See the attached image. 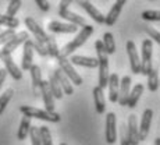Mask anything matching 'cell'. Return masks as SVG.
Wrapping results in <instances>:
<instances>
[{"mask_svg": "<svg viewBox=\"0 0 160 145\" xmlns=\"http://www.w3.org/2000/svg\"><path fill=\"white\" fill-rule=\"evenodd\" d=\"M141 71L139 74L148 75V73L153 69L152 66V56H153V44L152 39H145L142 42V48H141Z\"/></svg>", "mask_w": 160, "mask_h": 145, "instance_id": "cell-4", "label": "cell"}, {"mask_svg": "<svg viewBox=\"0 0 160 145\" xmlns=\"http://www.w3.org/2000/svg\"><path fill=\"white\" fill-rule=\"evenodd\" d=\"M33 61V42L32 39H27L24 42V49H22V61H21V69L24 71H29Z\"/></svg>", "mask_w": 160, "mask_h": 145, "instance_id": "cell-11", "label": "cell"}, {"mask_svg": "<svg viewBox=\"0 0 160 145\" xmlns=\"http://www.w3.org/2000/svg\"><path fill=\"white\" fill-rule=\"evenodd\" d=\"M27 39H29V35L27 31H21V32L15 34L11 39H8L7 42H6L4 45H3L2 50H0V53H7V54H13V52L15 49L18 48V46L24 45V42L27 41Z\"/></svg>", "mask_w": 160, "mask_h": 145, "instance_id": "cell-6", "label": "cell"}, {"mask_svg": "<svg viewBox=\"0 0 160 145\" xmlns=\"http://www.w3.org/2000/svg\"><path fill=\"white\" fill-rule=\"evenodd\" d=\"M13 95H14V89H13V88L6 89V91L3 92L2 95H0V116L3 115V112H4V109L7 107L8 102L11 101Z\"/></svg>", "mask_w": 160, "mask_h": 145, "instance_id": "cell-32", "label": "cell"}, {"mask_svg": "<svg viewBox=\"0 0 160 145\" xmlns=\"http://www.w3.org/2000/svg\"><path fill=\"white\" fill-rule=\"evenodd\" d=\"M20 112L24 116L31 117V119H39L43 120V122H49V123H58L61 120V116L56 112H49V110H43V109H38V107L33 106H27L22 105L20 106Z\"/></svg>", "mask_w": 160, "mask_h": 145, "instance_id": "cell-3", "label": "cell"}, {"mask_svg": "<svg viewBox=\"0 0 160 145\" xmlns=\"http://www.w3.org/2000/svg\"><path fill=\"white\" fill-rule=\"evenodd\" d=\"M0 25H4L10 29H15L20 25V21L15 17H8L7 14H0Z\"/></svg>", "mask_w": 160, "mask_h": 145, "instance_id": "cell-31", "label": "cell"}, {"mask_svg": "<svg viewBox=\"0 0 160 145\" xmlns=\"http://www.w3.org/2000/svg\"><path fill=\"white\" fill-rule=\"evenodd\" d=\"M93 101H95V109L99 115L104 113L106 110V99H104V94H103V89L98 85V87L93 88Z\"/></svg>", "mask_w": 160, "mask_h": 145, "instance_id": "cell-23", "label": "cell"}, {"mask_svg": "<svg viewBox=\"0 0 160 145\" xmlns=\"http://www.w3.org/2000/svg\"><path fill=\"white\" fill-rule=\"evenodd\" d=\"M127 137L130 141V145L139 144V132H138V119L135 115L128 116V124H127Z\"/></svg>", "mask_w": 160, "mask_h": 145, "instance_id": "cell-14", "label": "cell"}, {"mask_svg": "<svg viewBox=\"0 0 160 145\" xmlns=\"http://www.w3.org/2000/svg\"><path fill=\"white\" fill-rule=\"evenodd\" d=\"M77 3H78V6H81V7L91 15V18L93 21H96L98 24H104V15L102 14V11H100L99 8L95 7L89 0H77Z\"/></svg>", "mask_w": 160, "mask_h": 145, "instance_id": "cell-13", "label": "cell"}, {"mask_svg": "<svg viewBox=\"0 0 160 145\" xmlns=\"http://www.w3.org/2000/svg\"><path fill=\"white\" fill-rule=\"evenodd\" d=\"M131 77L130 75H124L121 80H120V88H118V103L121 106H125L127 105V99H128V95H130L131 91Z\"/></svg>", "mask_w": 160, "mask_h": 145, "instance_id": "cell-16", "label": "cell"}, {"mask_svg": "<svg viewBox=\"0 0 160 145\" xmlns=\"http://www.w3.org/2000/svg\"><path fill=\"white\" fill-rule=\"evenodd\" d=\"M60 145H67V144H66V142H61V144H60Z\"/></svg>", "mask_w": 160, "mask_h": 145, "instance_id": "cell-46", "label": "cell"}, {"mask_svg": "<svg viewBox=\"0 0 160 145\" xmlns=\"http://www.w3.org/2000/svg\"><path fill=\"white\" fill-rule=\"evenodd\" d=\"M29 73H31V78H32V89H33V94L35 96H39L41 95V84H42V73H41V69L39 66L36 64H32L29 69Z\"/></svg>", "mask_w": 160, "mask_h": 145, "instance_id": "cell-21", "label": "cell"}, {"mask_svg": "<svg viewBox=\"0 0 160 145\" xmlns=\"http://www.w3.org/2000/svg\"><path fill=\"white\" fill-rule=\"evenodd\" d=\"M39 132H41V141L42 145H53V140H52V134L46 126L39 127Z\"/></svg>", "mask_w": 160, "mask_h": 145, "instance_id": "cell-34", "label": "cell"}, {"mask_svg": "<svg viewBox=\"0 0 160 145\" xmlns=\"http://www.w3.org/2000/svg\"><path fill=\"white\" fill-rule=\"evenodd\" d=\"M0 54H2V60H3V63H4V69H6V71H7V74H10L14 80L20 81V80L22 78V73H21L20 67L14 63L13 56L7 54V53H0Z\"/></svg>", "mask_w": 160, "mask_h": 145, "instance_id": "cell-12", "label": "cell"}, {"mask_svg": "<svg viewBox=\"0 0 160 145\" xmlns=\"http://www.w3.org/2000/svg\"><path fill=\"white\" fill-rule=\"evenodd\" d=\"M121 10H122V8L114 3V4H113V7L110 8V11L107 13V15H104V24H106V25H109V27L114 25V24L117 23V20H118L120 14H121Z\"/></svg>", "mask_w": 160, "mask_h": 145, "instance_id": "cell-26", "label": "cell"}, {"mask_svg": "<svg viewBox=\"0 0 160 145\" xmlns=\"http://www.w3.org/2000/svg\"><path fill=\"white\" fill-rule=\"evenodd\" d=\"M74 0H61L60 4H58V10H67V8L71 6V3Z\"/></svg>", "mask_w": 160, "mask_h": 145, "instance_id": "cell-42", "label": "cell"}, {"mask_svg": "<svg viewBox=\"0 0 160 145\" xmlns=\"http://www.w3.org/2000/svg\"><path fill=\"white\" fill-rule=\"evenodd\" d=\"M21 6H22V0H10V3H8L7 6V14L8 17H15V14L18 13V10L21 8Z\"/></svg>", "mask_w": 160, "mask_h": 145, "instance_id": "cell-33", "label": "cell"}, {"mask_svg": "<svg viewBox=\"0 0 160 145\" xmlns=\"http://www.w3.org/2000/svg\"><path fill=\"white\" fill-rule=\"evenodd\" d=\"M41 95H42V99H43V103L46 106V110L49 112H54V96L52 94L50 88H49V82L48 81H42L41 84Z\"/></svg>", "mask_w": 160, "mask_h": 145, "instance_id": "cell-17", "label": "cell"}, {"mask_svg": "<svg viewBox=\"0 0 160 145\" xmlns=\"http://www.w3.org/2000/svg\"><path fill=\"white\" fill-rule=\"evenodd\" d=\"M72 66H81L88 67V69H96L98 67V59L88 57V56H79V54H72L70 59Z\"/></svg>", "mask_w": 160, "mask_h": 145, "instance_id": "cell-20", "label": "cell"}, {"mask_svg": "<svg viewBox=\"0 0 160 145\" xmlns=\"http://www.w3.org/2000/svg\"><path fill=\"white\" fill-rule=\"evenodd\" d=\"M159 82H160V78H159L158 69H152L148 73V89L150 92H156L160 87Z\"/></svg>", "mask_w": 160, "mask_h": 145, "instance_id": "cell-27", "label": "cell"}, {"mask_svg": "<svg viewBox=\"0 0 160 145\" xmlns=\"http://www.w3.org/2000/svg\"><path fill=\"white\" fill-rule=\"evenodd\" d=\"M48 29L53 34H75L78 27L70 23H60V21H50L48 24Z\"/></svg>", "mask_w": 160, "mask_h": 145, "instance_id": "cell-15", "label": "cell"}, {"mask_svg": "<svg viewBox=\"0 0 160 145\" xmlns=\"http://www.w3.org/2000/svg\"><path fill=\"white\" fill-rule=\"evenodd\" d=\"M141 18L145 21H160V10H145L141 13Z\"/></svg>", "mask_w": 160, "mask_h": 145, "instance_id": "cell-35", "label": "cell"}, {"mask_svg": "<svg viewBox=\"0 0 160 145\" xmlns=\"http://www.w3.org/2000/svg\"><path fill=\"white\" fill-rule=\"evenodd\" d=\"M93 31H95V28L92 25H88V24H87V25H84L81 28V31L77 34L75 38H74L71 42H68V44H67L63 49H61L60 54H61V56H64V57L71 56L72 52H75L77 49L81 48V46L88 41V38L92 35V34H93Z\"/></svg>", "mask_w": 160, "mask_h": 145, "instance_id": "cell-2", "label": "cell"}, {"mask_svg": "<svg viewBox=\"0 0 160 145\" xmlns=\"http://www.w3.org/2000/svg\"><path fill=\"white\" fill-rule=\"evenodd\" d=\"M32 42H33V50L38 52L39 56H42V57L48 56V52H46L45 44H41V42H38V41H32Z\"/></svg>", "mask_w": 160, "mask_h": 145, "instance_id": "cell-39", "label": "cell"}, {"mask_svg": "<svg viewBox=\"0 0 160 145\" xmlns=\"http://www.w3.org/2000/svg\"><path fill=\"white\" fill-rule=\"evenodd\" d=\"M143 85L142 84H137L134 88H131L130 91V95H128V99H127V105L125 106H128L130 109H134L135 106H137V103L139 102L141 99V95L143 94Z\"/></svg>", "mask_w": 160, "mask_h": 145, "instance_id": "cell-24", "label": "cell"}, {"mask_svg": "<svg viewBox=\"0 0 160 145\" xmlns=\"http://www.w3.org/2000/svg\"><path fill=\"white\" fill-rule=\"evenodd\" d=\"M125 3H127V0H116V4H117V6H120L121 8L125 6Z\"/></svg>", "mask_w": 160, "mask_h": 145, "instance_id": "cell-44", "label": "cell"}, {"mask_svg": "<svg viewBox=\"0 0 160 145\" xmlns=\"http://www.w3.org/2000/svg\"><path fill=\"white\" fill-rule=\"evenodd\" d=\"M29 138H31V144L32 145H42L41 141V132H39V127H33L31 126V130H29Z\"/></svg>", "mask_w": 160, "mask_h": 145, "instance_id": "cell-36", "label": "cell"}, {"mask_svg": "<svg viewBox=\"0 0 160 145\" xmlns=\"http://www.w3.org/2000/svg\"><path fill=\"white\" fill-rule=\"evenodd\" d=\"M35 3L42 11H49L50 10V4H49L48 0H35Z\"/></svg>", "mask_w": 160, "mask_h": 145, "instance_id": "cell-41", "label": "cell"}, {"mask_svg": "<svg viewBox=\"0 0 160 145\" xmlns=\"http://www.w3.org/2000/svg\"><path fill=\"white\" fill-rule=\"evenodd\" d=\"M143 31H145L148 35H149L150 39H153L156 44L160 45V32H159V31H156L155 28H152V27H143Z\"/></svg>", "mask_w": 160, "mask_h": 145, "instance_id": "cell-37", "label": "cell"}, {"mask_svg": "<svg viewBox=\"0 0 160 145\" xmlns=\"http://www.w3.org/2000/svg\"><path fill=\"white\" fill-rule=\"evenodd\" d=\"M53 75L56 77V80L58 81V84H60L61 89H63L64 94L67 95H72L74 94V87H72V82L68 80V77L66 75L63 71H61L60 69H56L53 71Z\"/></svg>", "mask_w": 160, "mask_h": 145, "instance_id": "cell-19", "label": "cell"}, {"mask_svg": "<svg viewBox=\"0 0 160 145\" xmlns=\"http://www.w3.org/2000/svg\"><path fill=\"white\" fill-rule=\"evenodd\" d=\"M49 88H50V91H52V94H53V96H54V99H61L63 98V89H61L60 87V84H58V81L56 80V77L53 75V73L49 75Z\"/></svg>", "mask_w": 160, "mask_h": 145, "instance_id": "cell-28", "label": "cell"}, {"mask_svg": "<svg viewBox=\"0 0 160 145\" xmlns=\"http://www.w3.org/2000/svg\"><path fill=\"white\" fill-rule=\"evenodd\" d=\"M106 142L114 144L117 141V117L113 112L106 115Z\"/></svg>", "mask_w": 160, "mask_h": 145, "instance_id": "cell-9", "label": "cell"}, {"mask_svg": "<svg viewBox=\"0 0 160 145\" xmlns=\"http://www.w3.org/2000/svg\"><path fill=\"white\" fill-rule=\"evenodd\" d=\"M125 49H127L131 71L134 74H139V71H141V59H139V54H138L137 46H135L134 41H128L127 44H125Z\"/></svg>", "mask_w": 160, "mask_h": 145, "instance_id": "cell-8", "label": "cell"}, {"mask_svg": "<svg viewBox=\"0 0 160 145\" xmlns=\"http://www.w3.org/2000/svg\"><path fill=\"white\" fill-rule=\"evenodd\" d=\"M31 117H27L24 116L22 120L20 123V128H18V132H17V138L18 141H24L27 137L29 135V130H31Z\"/></svg>", "mask_w": 160, "mask_h": 145, "instance_id": "cell-25", "label": "cell"}, {"mask_svg": "<svg viewBox=\"0 0 160 145\" xmlns=\"http://www.w3.org/2000/svg\"><path fill=\"white\" fill-rule=\"evenodd\" d=\"M155 145H160V138H156L155 140Z\"/></svg>", "mask_w": 160, "mask_h": 145, "instance_id": "cell-45", "label": "cell"}, {"mask_svg": "<svg viewBox=\"0 0 160 145\" xmlns=\"http://www.w3.org/2000/svg\"><path fill=\"white\" fill-rule=\"evenodd\" d=\"M24 24H25V27L28 28V31L33 35V38H35V41L41 42V44H46L49 39V35L45 32V29L42 28L41 25H39L38 23H36L35 20H33L32 17H25V20H24Z\"/></svg>", "mask_w": 160, "mask_h": 145, "instance_id": "cell-7", "label": "cell"}, {"mask_svg": "<svg viewBox=\"0 0 160 145\" xmlns=\"http://www.w3.org/2000/svg\"><path fill=\"white\" fill-rule=\"evenodd\" d=\"M0 60H2V54H0Z\"/></svg>", "mask_w": 160, "mask_h": 145, "instance_id": "cell-47", "label": "cell"}, {"mask_svg": "<svg viewBox=\"0 0 160 145\" xmlns=\"http://www.w3.org/2000/svg\"><path fill=\"white\" fill-rule=\"evenodd\" d=\"M102 42H103L104 50H106L107 54H113L116 52V41H114V36H113L112 32H104Z\"/></svg>", "mask_w": 160, "mask_h": 145, "instance_id": "cell-29", "label": "cell"}, {"mask_svg": "<svg viewBox=\"0 0 160 145\" xmlns=\"http://www.w3.org/2000/svg\"><path fill=\"white\" fill-rule=\"evenodd\" d=\"M159 85H160V82H159Z\"/></svg>", "mask_w": 160, "mask_h": 145, "instance_id": "cell-48", "label": "cell"}, {"mask_svg": "<svg viewBox=\"0 0 160 145\" xmlns=\"http://www.w3.org/2000/svg\"><path fill=\"white\" fill-rule=\"evenodd\" d=\"M58 15H60L63 20L68 21L70 24H74V25L81 27V28L84 25H87V21H85L84 17H81V15L72 13V11H70L68 8H67V10H58Z\"/></svg>", "mask_w": 160, "mask_h": 145, "instance_id": "cell-22", "label": "cell"}, {"mask_svg": "<svg viewBox=\"0 0 160 145\" xmlns=\"http://www.w3.org/2000/svg\"><path fill=\"white\" fill-rule=\"evenodd\" d=\"M120 128H121V145H130V141L127 137V124L122 123Z\"/></svg>", "mask_w": 160, "mask_h": 145, "instance_id": "cell-40", "label": "cell"}, {"mask_svg": "<svg viewBox=\"0 0 160 145\" xmlns=\"http://www.w3.org/2000/svg\"><path fill=\"white\" fill-rule=\"evenodd\" d=\"M6 77H7V71H6V69L0 70V88H2V85L4 84V81H6Z\"/></svg>", "mask_w": 160, "mask_h": 145, "instance_id": "cell-43", "label": "cell"}, {"mask_svg": "<svg viewBox=\"0 0 160 145\" xmlns=\"http://www.w3.org/2000/svg\"><path fill=\"white\" fill-rule=\"evenodd\" d=\"M152 117H153V110L150 107L143 110L142 113V119H141V123L138 124V132H139V141L146 140L148 134H149L150 130V124H152Z\"/></svg>", "mask_w": 160, "mask_h": 145, "instance_id": "cell-10", "label": "cell"}, {"mask_svg": "<svg viewBox=\"0 0 160 145\" xmlns=\"http://www.w3.org/2000/svg\"><path fill=\"white\" fill-rule=\"evenodd\" d=\"M15 35V29H6V31H3L2 34H0V45H4L6 42L8 41V39H11L13 36Z\"/></svg>", "mask_w": 160, "mask_h": 145, "instance_id": "cell-38", "label": "cell"}, {"mask_svg": "<svg viewBox=\"0 0 160 145\" xmlns=\"http://www.w3.org/2000/svg\"><path fill=\"white\" fill-rule=\"evenodd\" d=\"M56 59L58 63V69L68 77L70 81H71L74 85H82V77L77 73V70L74 69V66L71 64V61L68 60V57H64V56H61V54H58Z\"/></svg>", "mask_w": 160, "mask_h": 145, "instance_id": "cell-5", "label": "cell"}, {"mask_svg": "<svg viewBox=\"0 0 160 145\" xmlns=\"http://www.w3.org/2000/svg\"><path fill=\"white\" fill-rule=\"evenodd\" d=\"M95 49H96L98 53V67H99V87L104 89L107 87V82H109V54L104 50V46L102 41H96L95 42Z\"/></svg>", "mask_w": 160, "mask_h": 145, "instance_id": "cell-1", "label": "cell"}, {"mask_svg": "<svg viewBox=\"0 0 160 145\" xmlns=\"http://www.w3.org/2000/svg\"><path fill=\"white\" fill-rule=\"evenodd\" d=\"M46 46V52H48V56L50 57H57L58 54H60V49H58V46L56 44V39H54L53 35H49V39L48 42L45 44Z\"/></svg>", "mask_w": 160, "mask_h": 145, "instance_id": "cell-30", "label": "cell"}, {"mask_svg": "<svg viewBox=\"0 0 160 145\" xmlns=\"http://www.w3.org/2000/svg\"><path fill=\"white\" fill-rule=\"evenodd\" d=\"M107 88H109V101L116 103L118 101V88H120V78L117 75V73L110 74Z\"/></svg>", "mask_w": 160, "mask_h": 145, "instance_id": "cell-18", "label": "cell"}]
</instances>
